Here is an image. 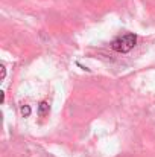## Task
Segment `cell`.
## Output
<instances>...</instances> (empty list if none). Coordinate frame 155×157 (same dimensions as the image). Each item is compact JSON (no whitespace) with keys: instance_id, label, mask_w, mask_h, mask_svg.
<instances>
[{"instance_id":"obj_2","label":"cell","mask_w":155,"mask_h":157,"mask_svg":"<svg viewBox=\"0 0 155 157\" xmlns=\"http://www.w3.org/2000/svg\"><path fill=\"white\" fill-rule=\"evenodd\" d=\"M47 113H49V104H47L46 101H41L40 105H38V116L44 117Z\"/></svg>"},{"instance_id":"obj_3","label":"cell","mask_w":155,"mask_h":157,"mask_svg":"<svg viewBox=\"0 0 155 157\" xmlns=\"http://www.w3.org/2000/svg\"><path fill=\"white\" fill-rule=\"evenodd\" d=\"M20 113H21V116L28 117V116L31 114V107H29V105H21V108H20Z\"/></svg>"},{"instance_id":"obj_1","label":"cell","mask_w":155,"mask_h":157,"mask_svg":"<svg viewBox=\"0 0 155 157\" xmlns=\"http://www.w3.org/2000/svg\"><path fill=\"white\" fill-rule=\"evenodd\" d=\"M135 43H137V37H135L134 34H125V35H120V37H117L116 40H113L111 48H113L116 52L126 53L135 46Z\"/></svg>"},{"instance_id":"obj_4","label":"cell","mask_w":155,"mask_h":157,"mask_svg":"<svg viewBox=\"0 0 155 157\" xmlns=\"http://www.w3.org/2000/svg\"><path fill=\"white\" fill-rule=\"evenodd\" d=\"M0 70H2V79H5V76H6V69H5L3 64L0 66Z\"/></svg>"}]
</instances>
